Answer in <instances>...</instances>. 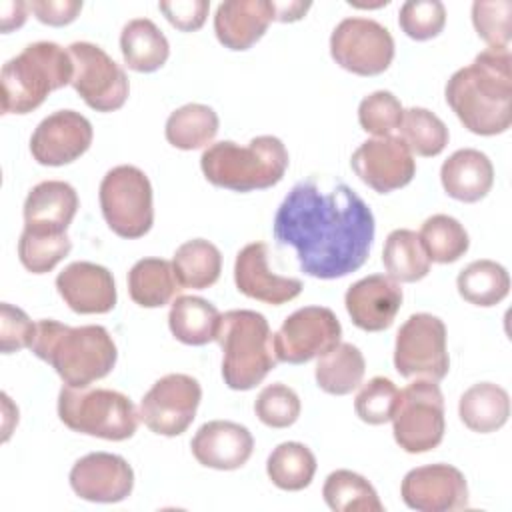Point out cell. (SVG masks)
I'll list each match as a JSON object with an SVG mask.
<instances>
[{
  "label": "cell",
  "mask_w": 512,
  "mask_h": 512,
  "mask_svg": "<svg viewBox=\"0 0 512 512\" xmlns=\"http://www.w3.org/2000/svg\"><path fill=\"white\" fill-rule=\"evenodd\" d=\"M382 264L396 282H418L430 272V260L414 230L396 228L388 234L382 250Z\"/></svg>",
  "instance_id": "34"
},
{
  "label": "cell",
  "mask_w": 512,
  "mask_h": 512,
  "mask_svg": "<svg viewBox=\"0 0 512 512\" xmlns=\"http://www.w3.org/2000/svg\"><path fill=\"white\" fill-rule=\"evenodd\" d=\"M402 298L400 282L384 274H370L346 290L344 306L354 326L366 332H380L392 326Z\"/></svg>",
  "instance_id": "19"
},
{
  "label": "cell",
  "mask_w": 512,
  "mask_h": 512,
  "mask_svg": "<svg viewBox=\"0 0 512 512\" xmlns=\"http://www.w3.org/2000/svg\"><path fill=\"white\" fill-rule=\"evenodd\" d=\"M342 326L336 314L326 306H304L292 312L276 334L272 344L278 362L304 364L320 358L340 344Z\"/></svg>",
  "instance_id": "13"
},
{
  "label": "cell",
  "mask_w": 512,
  "mask_h": 512,
  "mask_svg": "<svg viewBox=\"0 0 512 512\" xmlns=\"http://www.w3.org/2000/svg\"><path fill=\"white\" fill-rule=\"evenodd\" d=\"M322 496L334 512H382L374 486L358 472L334 470L322 486Z\"/></svg>",
  "instance_id": "36"
},
{
  "label": "cell",
  "mask_w": 512,
  "mask_h": 512,
  "mask_svg": "<svg viewBox=\"0 0 512 512\" xmlns=\"http://www.w3.org/2000/svg\"><path fill=\"white\" fill-rule=\"evenodd\" d=\"M274 20L270 0H226L216 8L214 32L228 50L252 48Z\"/></svg>",
  "instance_id": "23"
},
{
  "label": "cell",
  "mask_w": 512,
  "mask_h": 512,
  "mask_svg": "<svg viewBox=\"0 0 512 512\" xmlns=\"http://www.w3.org/2000/svg\"><path fill=\"white\" fill-rule=\"evenodd\" d=\"M28 10H30L28 4L20 2V0L0 2V30L10 32L14 28H20L26 22Z\"/></svg>",
  "instance_id": "48"
},
{
  "label": "cell",
  "mask_w": 512,
  "mask_h": 512,
  "mask_svg": "<svg viewBox=\"0 0 512 512\" xmlns=\"http://www.w3.org/2000/svg\"><path fill=\"white\" fill-rule=\"evenodd\" d=\"M330 56L352 74L376 76L392 64L394 38L386 26L372 18H344L332 30Z\"/></svg>",
  "instance_id": "11"
},
{
  "label": "cell",
  "mask_w": 512,
  "mask_h": 512,
  "mask_svg": "<svg viewBox=\"0 0 512 512\" xmlns=\"http://www.w3.org/2000/svg\"><path fill=\"white\" fill-rule=\"evenodd\" d=\"M98 192L102 216L114 234L134 240L152 228V184L140 168L114 166L104 174Z\"/></svg>",
  "instance_id": "8"
},
{
  "label": "cell",
  "mask_w": 512,
  "mask_h": 512,
  "mask_svg": "<svg viewBox=\"0 0 512 512\" xmlns=\"http://www.w3.org/2000/svg\"><path fill=\"white\" fill-rule=\"evenodd\" d=\"M68 52L74 62L72 88L86 106L96 112L120 110L130 92L124 68L92 42H72Z\"/></svg>",
  "instance_id": "12"
},
{
  "label": "cell",
  "mask_w": 512,
  "mask_h": 512,
  "mask_svg": "<svg viewBox=\"0 0 512 512\" xmlns=\"http://www.w3.org/2000/svg\"><path fill=\"white\" fill-rule=\"evenodd\" d=\"M180 284L172 262L164 258H142L128 272V294L142 308H160L178 294Z\"/></svg>",
  "instance_id": "30"
},
{
  "label": "cell",
  "mask_w": 512,
  "mask_h": 512,
  "mask_svg": "<svg viewBox=\"0 0 512 512\" xmlns=\"http://www.w3.org/2000/svg\"><path fill=\"white\" fill-rule=\"evenodd\" d=\"M400 390L390 378L374 376L370 378L354 398L356 416L372 426L386 424L392 420Z\"/></svg>",
  "instance_id": "40"
},
{
  "label": "cell",
  "mask_w": 512,
  "mask_h": 512,
  "mask_svg": "<svg viewBox=\"0 0 512 512\" xmlns=\"http://www.w3.org/2000/svg\"><path fill=\"white\" fill-rule=\"evenodd\" d=\"M158 8L174 28L182 32H194L206 22L210 2L208 0H172V2H160Z\"/></svg>",
  "instance_id": "46"
},
{
  "label": "cell",
  "mask_w": 512,
  "mask_h": 512,
  "mask_svg": "<svg viewBox=\"0 0 512 512\" xmlns=\"http://www.w3.org/2000/svg\"><path fill=\"white\" fill-rule=\"evenodd\" d=\"M458 414L464 426L472 432H496L508 422L510 396L498 384L478 382L460 396Z\"/></svg>",
  "instance_id": "27"
},
{
  "label": "cell",
  "mask_w": 512,
  "mask_h": 512,
  "mask_svg": "<svg viewBox=\"0 0 512 512\" xmlns=\"http://www.w3.org/2000/svg\"><path fill=\"white\" fill-rule=\"evenodd\" d=\"M402 116L404 108L400 100L388 90H376L364 96L358 106V122L362 130L376 138L392 136L394 130H400Z\"/></svg>",
  "instance_id": "41"
},
{
  "label": "cell",
  "mask_w": 512,
  "mask_h": 512,
  "mask_svg": "<svg viewBox=\"0 0 512 512\" xmlns=\"http://www.w3.org/2000/svg\"><path fill=\"white\" fill-rule=\"evenodd\" d=\"M458 294L474 306H496L510 292L506 268L494 260H474L456 278Z\"/></svg>",
  "instance_id": "33"
},
{
  "label": "cell",
  "mask_w": 512,
  "mask_h": 512,
  "mask_svg": "<svg viewBox=\"0 0 512 512\" xmlns=\"http://www.w3.org/2000/svg\"><path fill=\"white\" fill-rule=\"evenodd\" d=\"M472 24L490 48H508L512 36V2L476 0L472 4Z\"/></svg>",
  "instance_id": "43"
},
{
  "label": "cell",
  "mask_w": 512,
  "mask_h": 512,
  "mask_svg": "<svg viewBox=\"0 0 512 512\" xmlns=\"http://www.w3.org/2000/svg\"><path fill=\"white\" fill-rule=\"evenodd\" d=\"M56 290L76 314H106L118 298L112 272L86 260L68 264L56 276Z\"/></svg>",
  "instance_id": "21"
},
{
  "label": "cell",
  "mask_w": 512,
  "mask_h": 512,
  "mask_svg": "<svg viewBox=\"0 0 512 512\" xmlns=\"http://www.w3.org/2000/svg\"><path fill=\"white\" fill-rule=\"evenodd\" d=\"M78 204V194L68 182H38L24 200V228L32 232H66Z\"/></svg>",
  "instance_id": "24"
},
{
  "label": "cell",
  "mask_w": 512,
  "mask_h": 512,
  "mask_svg": "<svg viewBox=\"0 0 512 512\" xmlns=\"http://www.w3.org/2000/svg\"><path fill=\"white\" fill-rule=\"evenodd\" d=\"M404 504L420 512H452L468 506V484L452 464H426L412 468L402 484Z\"/></svg>",
  "instance_id": "16"
},
{
  "label": "cell",
  "mask_w": 512,
  "mask_h": 512,
  "mask_svg": "<svg viewBox=\"0 0 512 512\" xmlns=\"http://www.w3.org/2000/svg\"><path fill=\"white\" fill-rule=\"evenodd\" d=\"M400 138L406 142L412 154L430 158L438 156L448 144L446 124L428 108L412 106L404 110L400 124Z\"/></svg>",
  "instance_id": "38"
},
{
  "label": "cell",
  "mask_w": 512,
  "mask_h": 512,
  "mask_svg": "<svg viewBox=\"0 0 512 512\" xmlns=\"http://www.w3.org/2000/svg\"><path fill=\"white\" fill-rule=\"evenodd\" d=\"M274 238L296 252L304 274L334 280L356 272L370 254L376 222L370 206L344 182L300 180L274 214Z\"/></svg>",
  "instance_id": "1"
},
{
  "label": "cell",
  "mask_w": 512,
  "mask_h": 512,
  "mask_svg": "<svg viewBox=\"0 0 512 512\" xmlns=\"http://www.w3.org/2000/svg\"><path fill=\"white\" fill-rule=\"evenodd\" d=\"M356 176L380 194L410 184L416 174V160L400 136H382L362 142L350 158Z\"/></svg>",
  "instance_id": "15"
},
{
  "label": "cell",
  "mask_w": 512,
  "mask_h": 512,
  "mask_svg": "<svg viewBox=\"0 0 512 512\" xmlns=\"http://www.w3.org/2000/svg\"><path fill=\"white\" fill-rule=\"evenodd\" d=\"M216 342L222 348V378L232 390L256 388L278 364L270 324L256 310L224 312Z\"/></svg>",
  "instance_id": "6"
},
{
  "label": "cell",
  "mask_w": 512,
  "mask_h": 512,
  "mask_svg": "<svg viewBox=\"0 0 512 512\" xmlns=\"http://www.w3.org/2000/svg\"><path fill=\"white\" fill-rule=\"evenodd\" d=\"M272 6H274V20L296 22L308 12L310 2H272Z\"/></svg>",
  "instance_id": "49"
},
{
  "label": "cell",
  "mask_w": 512,
  "mask_h": 512,
  "mask_svg": "<svg viewBox=\"0 0 512 512\" xmlns=\"http://www.w3.org/2000/svg\"><path fill=\"white\" fill-rule=\"evenodd\" d=\"M70 486L82 500L114 504L132 494L134 470L118 454L90 452L74 462L70 470Z\"/></svg>",
  "instance_id": "18"
},
{
  "label": "cell",
  "mask_w": 512,
  "mask_h": 512,
  "mask_svg": "<svg viewBox=\"0 0 512 512\" xmlns=\"http://www.w3.org/2000/svg\"><path fill=\"white\" fill-rule=\"evenodd\" d=\"M204 178L226 190L252 192L276 186L288 168V150L276 136H256L246 146L232 140L210 144L200 156Z\"/></svg>",
  "instance_id": "4"
},
{
  "label": "cell",
  "mask_w": 512,
  "mask_h": 512,
  "mask_svg": "<svg viewBox=\"0 0 512 512\" xmlns=\"http://www.w3.org/2000/svg\"><path fill=\"white\" fill-rule=\"evenodd\" d=\"M300 410H302V404L298 394L282 382L264 386L254 402V412L258 420L270 428L292 426L298 420Z\"/></svg>",
  "instance_id": "42"
},
{
  "label": "cell",
  "mask_w": 512,
  "mask_h": 512,
  "mask_svg": "<svg viewBox=\"0 0 512 512\" xmlns=\"http://www.w3.org/2000/svg\"><path fill=\"white\" fill-rule=\"evenodd\" d=\"M58 416L74 432L122 442L134 436L140 414L134 402L110 388L62 386Z\"/></svg>",
  "instance_id": "7"
},
{
  "label": "cell",
  "mask_w": 512,
  "mask_h": 512,
  "mask_svg": "<svg viewBox=\"0 0 512 512\" xmlns=\"http://www.w3.org/2000/svg\"><path fill=\"white\" fill-rule=\"evenodd\" d=\"M398 24L412 40H430L442 32L446 8L440 0H408L400 6Z\"/></svg>",
  "instance_id": "44"
},
{
  "label": "cell",
  "mask_w": 512,
  "mask_h": 512,
  "mask_svg": "<svg viewBox=\"0 0 512 512\" xmlns=\"http://www.w3.org/2000/svg\"><path fill=\"white\" fill-rule=\"evenodd\" d=\"M36 332V322L28 314L8 302L0 304V350L12 354L22 348H30Z\"/></svg>",
  "instance_id": "45"
},
{
  "label": "cell",
  "mask_w": 512,
  "mask_h": 512,
  "mask_svg": "<svg viewBox=\"0 0 512 512\" xmlns=\"http://www.w3.org/2000/svg\"><path fill=\"white\" fill-rule=\"evenodd\" d=\"M72 76V56L60 44L46 40L28 44L2 66V114L36 110L50 92L72 84Z\"/></svg>",
  "instance_id": "5"
},
{
  "label": "cell",
  "mask_w": 512,
  "mask_h": 512,
  "mask_svg": "<svg viewBox=\"0 0 512 512\" xmlns=\"http://www.w3.org/2000/svg\"><path fill=\"white\" fill-rule=\"evenodd\" d=\"M440 182L450 198L472 204L490 192L494 184V166L484 152L462 148L444 160Z\"/></svg>",
  "instance_id": "25"
},
{
  "label": "cell",
  "mask_w": 512,
  "mask_h": 512,
  "mask_svg": "<svg viewBox=\"0 0 512 512\" xmlns=\"http://www.w3.org/2000/svg\"><path fill=\"white\" fill-rule=\"evenodd\" d=\"M234 282L248 298L280 306L302 292V280L274 274L268 266V246L264 242L246 244L234 262Z\"/></svg>",
  "instance_id": "20"
},
{
  "label": "cell",
  "mask_w": 512,
  "mask_h": 512,
  "mask_svg": "<svg viewBox=\"0 0 512 512\" xmlns=\"http://www.w3.org/2000/svg\"><path fill=\"white\" fill-rule=\"evenodd\" d=\"M266 474L280 490H304L316 474V456L302 442H282L270 452Z\"/></svg>",
  "instance_id": "35"
},
{
  "label": "cell",
  "mask_w": 512,
  "mask_h": 512,
  "mask_svg": "<svg viewBox=\"0 0 512 512\" xmlns=\"http://www.w3.org/2000/svg\"><path fill=\"white\" fill-rule=\"evenodd\" d=\"M172 268L180 288L204 290L220 278L222 254L212 242L192 238L176 248Z\"/></svg>",
  "instance_id": "31"
},
{
  "label": "cell",
  "mask_w": 512,
  "mask_h": 512,
  "mask_svg": "<svg viewBox=\"0 0 512 512\" xmlns=\"http://www.w3.org/2000/svg\"><path fill=\"white\" fill-rule=\"evenodd\" d=\"M30 350L74 388H86L108 376L118 358L116 344L104 326H66L52 318L36 322Z\"/></svg>",
  "instance_id": "3"
},
{
  "label": "cell",
  "mask_w": 512,
  "mask_h": 512,
  "mask_svg": "<svg viewBox=\"0 0 512 512\" xmlns=\"http://www.w3.org/2000/svg\"><path fill=\"white\" fill-rule=\"evenodd\" d=\"M394 368L404 378L442 380L450 370L444 322L428 312L412 314L396 332Z\"/></svg>",
  "instance_id": "10"
},
{
  "label": "cell",
  "mask_w": 512,
  "mask_h": 512,
  "mask_svg": "<svg viewBox=\"0 0 512 512\" xmlns=\"http://www.w3.org/2000/svg\"><path fill=\"white\" fill-rule=\"evenodd\" d=\"M218 124V114L210 106L190 102L168 116L164 134L178 150H198L214 140Z\"/></svg>",
  "instance_id": "32"
},
{
  "label": "cell",
  "mask_w": 512,
  "mask_h": 512,
  "mask_svg": "<svg viewBox=\"0 0 512 512\" xmlns=\"http://www.w3.org/2000/svg\"><path fill=\"white\" fill-rule=\"evenodd\" d=\"M430 262L450 264L462 258L470 246L466 228L448 214H434L424 220L418 234Z\"/></svg>",
  "instance_id": "37"
},
{
  "label": "cell",
  "mask_w": 512,
  "mask_h": 512,
  "mask_svg": "<svg viewBox=\"0 0 512 512\" xmlns=\"http://www.w3.org/2000/svg\"><path fill=\"white\" fill-rule=\"evenodd\" d=\"M396 444L408 454L434 450L446 432L444 396L434 380H414L400 390L392 416Z\"/></svg>",
  "instance_id": "9"
},
{
  "label": "cell",
  "mask_w": 512,
  "mask_h": 512,
  "mask_svg": "<svg viewBox=\"0 0 512 512\" xmlns=\"http://www.w3.org/2000/svg\"><path fill=\"white\" fill-rule=\"evenodd\" d=\"M446 102L478 136H496L512 124V56L508 48H486L446 82Z\"/></svg>",
  "instance_id": "2"
},
{
  "label": "cell",
  "mask_w": 512,
  "mask_h": 512,
  "mask_svg": "<svg viewBox=\"0 0 512 512\" xmlns=\"http://www.w3.org/2000/svg\"><path fill=\"white\" fill-rule=\"evenodd\" d=\"M190 448L198 464L206 468L238 470L250 460L254 438L250 430L238 422L212 420L196 430Z\"/></svg>",
  "instance_id": "22"
},
{
  "label": "cell",
  "mask_w": 512,
  "mask_h": 512,
  "mask_svg": "<svg viewBox=\"0 0 512 512\" xmlns=\"http://www.w3.org/2000/svg\"><path fill=\"white\" fill-rule=\"evenodd\" d=\"M32 14L48 26H66L76 20L82 10L80 0H32L28 2Z\"/></svg>",
  "instance_id": "47"
},
{
  "label": "cell",
  "mask_w": 512,
  "mask_h": 512,
  "mask_svg": "<svg viewBox=\"0 0 512 512\" xmlns=\"http://www.w3.org/2000/svg\"><path fill=\"white\" fill-rule=\"evenodd\" d=\"M120 50L126 66L134 72H156L170 56L164 32L150 18H134L124 24Z\"/></svg>",
  "instance_id": "26"
},
{
  "label": "cell",
  "mask_w": 512,
  "mask_h": 512,
  "mask_svg": "<svg viewBox=\"0 0 512 512\" xmlns=\"http://www.w3.org/2000/svg\"><path fill=\"white\" fill-rule=\"evenodd\" d=\"M72 250V242L66 232H32L22 230L18 240L20 264L32 274H46L54 270Z\"/></svg>",
  "instance_id": "39"
},
{
  "label": "cell",
  "mask_w": 512,
  "mask_h": 512,
  "mask_svg": "<svg viewBox=\"0 0 512 512\" xmlns=\"http://www.w3.org/2000/svg\"><path fill=\"white\" fill-rule=\"evenodd\" d=\"M94 130L76 110H58L46 116L30 136L32 158L42 166H64L78 160L92 144Z\"/></svg>",
  "instance_id": "17"
},
{
  "label": "cell",
  "mask_w": 512,
  "mask_h": 512,
  "mask_svg": "<svg viewBox=\"0 0 512 512\" xmlns=\"http://www.w3.org/2000/svg\"><path fill=\"white\" fill-rule=\"evenodd\" d=\"M218 308L200 296H178L168 312L172 336L188 346H204L216 340L220 326Z\"/></svg>",
  "instance_id": "28"
},
{
  "label": "cell",
  "mask_w": 512,
  "mask_h": 512,
  "mask_svg": "<svg viewBox=\"0 0 512 512\" xmlns=\"http://www.w3.org/2000/svg\"><path fill=\"white\" fill-rule=\"evenodd\" d=\"M202 398L200 382L188 374H166L140 400V420L154 434L180 436L196 418Z\"/></svg>",
  "instance_id": "14"
},
{
  "label": "cell",
  "mask_w": 512,
  "mask_h": 512,
  "mask_svg": "<svg viewBox=\"0 0 512 512\" xmlns=\"http://www.w3.org/2000/svg\"><path fill=\"white\" fill-rule=\"evenodd\" d=\"M366 362L358 346L350 342L336 344L316 362V384L332 396H346L362 384Z\"/></svg>",
  "instance_id": "29"
}]
</instances>
